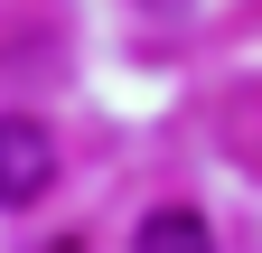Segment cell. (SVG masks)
Wrapping results in <instances>:
<instances>
[{"label": "cell", "instance_id": "obj_1", "mask_svg": "<svg viewBox=\"0 0 262 253\" xmlns=\"http://www.w3.org/2000/svg\"><path fill=\"white\" fill-rule=\"evenodd\" d=\"M47 178H56L47 132H38V122H19V113H0V206H28Z\"/></svg>", "mask_w": 262, "mask_h": 253}, {"label": "cell", "instance_id": "obj_2", "mask_svg": "<svg viewBox=\"0 0 262 253\" xmlns=\"http://www.w3.org/2000/svg\"><path fill=\"white\" fill-rule=\"evenodd\" d=\"M131 253H215V225L196 206H150L141 235H131Z\"/></svg>", "mask_w": 262, "mask_h": 253}]
</instances>
